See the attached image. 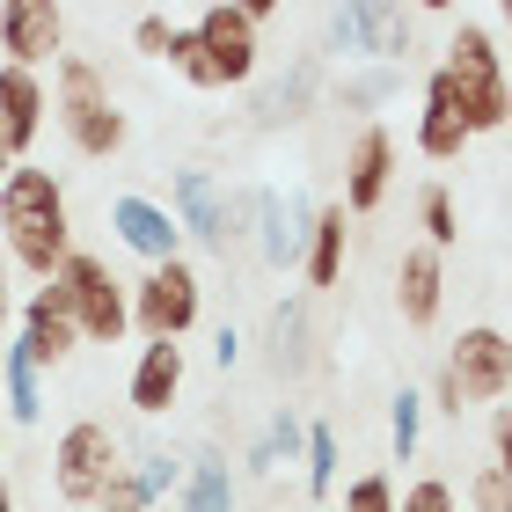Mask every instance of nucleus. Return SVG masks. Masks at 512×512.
I'll list each match as a JSON object with an SVG mask.
<instances>
[{
  "label": "nucleus",
  "instance_id": "f257e3e1",
  "mask_svg": "<svg viewBox=\"0 0 512 512\" xmlns=\"http://www.w3.org/2000/svg\"><path fill=\"white\" fill-rule=\"evenodd\" d=\"M66 249H74V213H66L59 176L15 161L8 183H0V256H8V271H30L44 286L66 264Z\"/></svg>",
  "mask_w": 512,
  "mask_h": 512
},
{
  "label": "nucleus",
  "instance_id": "f03ea898",
  "mask_svg": "<svg viewBox=\"0 0 512 512\" xmlns=\"http://www.w3.org/2000/svg\"><path fill=\"white\" fill-rule=\"evenodd\" d=\"M52 110H59V125H66V139H74V154H88V161H110L125 147V110H118V88H110V74L96 59H81V52H59V66H52Z\"/></svg>",
  "mask_w": 512,
  "mask_h": 512
},
{
  "label": "nucleus",
  "instance_id": "7ed1b4c3",
  "mask_svg": "<svg viewBox=\"0 0 512 512\" xmlns=\"http://www.w3.org/2000/svg\"><path fill=\"white\" fill-rule=\"evenodd\" d=\"M439 74L454 81V103H461V125H469V139L505 132L512 88H505V52H498L491 22H461L454 44H447V66H439Z\"/></svg>",
  "mask_w": 512,
  "mask_h": 512
},
{
  "label": "nucleus",
  "instance_id": "20e7f679",
  "mask_svg": "<svg viewBox=\"0 0 512 512\" xmlns=\"http://www.w3.org/2000/svg\"><path fill=\"white\" fill-rule=\"evenodd\" d=\"M52 278L66 286V308H74L81 344H118L132 330V293H125V278L110 271L96 249H66V264Z\"/></svg>",
  "mask_w": 512,
  "mask_h": 512
},
{
  "label": "nucleus",
  "instance_id": "39448f33",
  "mask_svg": "<svg viewBox=\"0 0 512 512\" xmlns=\"http://www.w3.org/2000/svg\"><path fill=\"white\" fill-rule=\"evenodd\" d=\"M278 8H264V0H213V8H198L191 15V37H198V52L205 66H213V81L220 88H242L256 74V59H264V22Z\"/></svg>",
  "mask_w": 512,
  "mask_h": 512
},
{
  "label": "nucleus",
  "instance_id": "423d86ee",
  "mask_svg": "<svg viewBox=\"0 0 512 512\" xmlns=\"http://www.w3.org/2000/svg\"><path fill=\"white\" fill-rule=\"evenodd\" d=\"M132 293V330L147 344H183L198 330V308H205V278L183 264V256H169V264H147V278Z\"/></svg>",
  "mask_w": 512,
  "mask_h": 512
},
{
  "label": "nucleus",
  "instance_id": "0eeeda50",
  "mask_svg": "<svg viewBox=\"0 0 512 512\" xmlns=\"http://www.w3.org/2000/svg\"><path fill=\"white\" fill-rule=\"evenodd\" d=\"M110 469H125V461H118V432H110L103 417H74V425L59 432V447H52V491H59V505H96Z\"/></svg>",
  "mask_w": 512,
  "mask_h": 512
},
{
  "label": "nucleus",
  "instance_id": "6e6552de",
  "mask_svg": "<svg viewBox=\"0 0 512 512\" xmlns=\"http://www.w3.org/2000/svg\"><path fill=\"white\" fill-rule=\"evenodd\" d=\"M410 37H417V15H410V8H388V0H352V8H330V44H337L344 59L403 66V59H410Z\"/></svg>",
  "mask_w": 512,
  "mask_h": 512
},
{
  "label": "nucleus",
  "instance_id": "1a4fd4ad",
  "mask_svg": "<svg viewBox=\"0 0 512 512\" xmlns=\"http://www.w3.org/2000/svg\"><path fill=\"white\" fill-rule=\"evenodd\" d=\"M439 374L461 388V410L505 403V388H512V337L498 330V322H476V330L454 337V352H447V366H439Z\"/></svg>",
  "mask_w": 512,
  "mask_h": 512
},
{
  "label": "nucleus",
  "instance_id": "9d476101",
  "mask_svg": "<svg viewBox=\"0 0 512 512\" xmlns=\"http://www.w3.org/2000/svg\"><path fill=\"white\" fill-rule=\"evenodd\" d=\"M8 344L37 366V374H44V366H66V359H74L81 330H74V308H66V286H59V278H44V286L22 300V315H15V337H8Z\"/></svg>",
  "mask_w": 512,
  "mask_h": 512
},
{
  "label": "nucleus",
  "instance_id": "9b49d317",
  "mask_svg": "<svg viewBox=\"0 0 512 512\" xmlns=\"http://www.w3.org/2000/svg\"><path fill=\"white\" fill-rule=\"evenodd\" d=\"M191 242H205L213 256H227L235 249V235H242V205L220 191L205 169H176V213H169Z\"/></svg>",
  "mask_w": 512,
  "mask_h": 512
},
{
  "label": "nucleus",
  "instance_id": "f8f14e48",
  "mask_svg": "<svg viewBox=\"0 0 512 512\" xmlns=\"http://www.w3.org/2000/svg\"><path fill=\"white\" fill-rule=\"evenodd\" d=\"M59 44H66V8L52 0H8L0 8V66H22V74H37L44 59L59 66Z\"/></svg>",
  "mask_w": 512,
  "mask_h": 512
},
{
  "label": "nucleus",
  "instance_id": "ddd939ff",
  "mask_svg": "<svg viewBox=\"0 0 512 512\" xmlns=\"http://www.w3.org/2000/svg\"><path fill=\"white\" fill-rule=\"evenodd\" d=\"M388 183H395V132L388 125H366L352 139V154H344V213H381V198H388Z\"/></svg>",
  "mask_w": 512,
  "mask_h": 512
},
{
  "label": "nucleus",
  "instance_id": "4468645a",
  "mask_svg": "<svg viewBox=\"0 0 512 512\" xmlns=\"http://www.w3.org/2000/svg\"><path fill=\"white\" fill-rule=\"evenodd\" d=\"M110 227H118V242L132 256H147V264H169V256H183V227L169 220V205H154V198H110Z\"/></svg>",
  "mask_w": 512,
  "mask_h": 512
},
{
  "label": "nucleus",
  "instance_id": "2eb2a0df",
  "mask_svg": "<svg viewBox=\"0 0 512 512\" xmlns=\"http://www.w3.org/2000/svg\"><path fill=\"white\" fill-rule=\"evenodd\" d=\"M439 300H447V256H432L425 242H410L403 264H395V308H403L410 330H432Z\"/></svg>",
  "mask_w": 512,
  "mask_h": 512
},
{
  "label": "nucleus",
  "instance_id": "dca6fc26",
  "mask_svg": "<svg viewBox=\"0 0 512 512\" xmlns=\"http://www.w3.org/2000/svg\"><path fill=\"white\" fill-rule=\"evenodd\" d=\"M44 110H52V96H44V74L0 66V139H8V154H15V161L37 147V132H44Z\"/></svg>",
  "mask_w": 512,
  "mask_h": 512
},
{
  "label": "nucleus",
  "instance_id": "f3484780",
  "mask_svg": "<svg viewBox=\"0 0 512 512\" xmlns=\"http://www.w3.org/2000/svg\"><path fill=\"white\" fill-rule=\"evenodd\" d=\"M417 154H425V161H461V154H469V125H461V103H454V81H447V74H425Z\"/></svg>",
  "mask_w": 512,
  "mask_h": 512
},
{
  "label": "nucleus",
  "instance_id": "a211bd4d",
  "mask_svg": "<svg viewBox=\"0 0 512 512\" xmlns=\"http://www.w3.org/2000/svg\"><path fill=\"white\" fill-rule=\"evenodd\" d=\"M132 410L139 417H169V403L183 395V344H139V366H132Z\"/></svg>",
  "mask_w": 512,
  "mask_h": 512
},
{
  "label": "nucleus",
  "instance_id": "6ab92c4d",
  "mask_svg": "<svg viewBox=\"0 0 512 512\" xmlns=\"http://www.w3.org/2000/svg\"><path fill=\"white\" fill-rule=\"evenodd\" d=\"M344 249H352V227H344V205H322L308 220V242H300V271H308L315 293H330L344 278Z\"/></svg>",
  "mask_w": 512,
  "mask_h": 512
},
{
  "label": "nucleus",
  "instance_id": "aec40b11",
  "mask_svg": "<svg viewBox=\"0 0 512 512\" xmlns=\"http://www.w3.org/2000/svg\"><path fill=\"white\" fill-rule=\"evenodd\" d=\"M256 249H264V264H300V242H308V220H300V205L293 198H278V191H256Z\"/></svg>",
  "mask_w": 512,
  "mask_h": 512
},
{
  "label": "nucleus",
  "instance_id": "412c9836",
  "mask_svg": "<svg viewBox=\"0 0 512 512\" xmlns=\"http://www.w3.org/2000/svg\"><path fill=\"white\" fill-rule=\"evenodd\" d=\"M176 491H183V512H235V469L220 454H205V461L183 469Z\"/></svg>",
  "mask_w": 512,
  "mask_h": 512
},
{
  "label": "nucleus",
  "instance_id": "4be33fe9",
  "mask_svg": "<svg viewBox=\"0 0 512 512\" xmlns=\"http://www.w3.org/2000/svg\"><path fill=\"white\" fill-rule=\"evenodd\" d=\"M300 439H308V425H300L293 410H271L264 432H256V447H249V469L271 476V469H286V461H300Z\"/></svg>",
  "mask_w": 512,
  "mask_h": 512
},
{
  "label": "nucleus",
  "instance_id": "5701e85b",
  "mask_svg": "<svg viewBox=\"0 0 512 512\" xmlns=\"http://www.w3.org/2000/svg\"><path fill=\"white\" fill-rule=\"evenodd\" d=\"M417 227H425V249L432 256H447L461 242V205H454L447 183H425V191H417Z\"/></svg>",
  "mask_w": 512,
  "mask_h": 512
},
{
  "label": "nucleus",
  "instance_id": "b1692460",
  "mask_svg": "<svg viewBox=\"0 0 512 512\" xmlns=\"http://www.w3.org/2000/svg\"><path fill=\"white\" fill-rule=\"evenodd\" d=\"M0 381H8V417H15V425H37V417H44V388H37V366L22 359L15 344L0 352Z\"/></svg>",
  "mask_w": 512,
  "mask_h": 512
},
{
  "label": "nucleus",
  "instance_id": "393cba45",
  "mask_svg": "<svg viewBox=\"0 0 512 512\" xmlns=\"http://www.w3.org/2000/svg\"><path fill=\"white\" fill-rule=\"evenodd\" d=\"M417 439H425V395L403 388L388 403V447H395V461H417Z\"/></svg>",
  "mask_w": 512,
  "mask_h": 512
},
{
  "label": "nucleus",
  "instance_id": "a878e982",
  "mask_svg": "<svg viewBox=\"0 0 512 512\" xmlns=\"http://www.w3.org/2000/svg\"><path fill=\"white\" fill-rule=\"evenodd\" d=\"M315 96V66H293L278 88H264V103H256V118L264 125H286V118H300V103Z\"/></svg>",
  "mask_w": 512,
  "mask_h": 512
},
{
  "label": "nucleus",
  "instance_id": "bb28decb",
  "mask_svg": "<svg viewBox=\"0 0 512 512\" xmlns=\"http://www.w3.org/2000/svg\"><path fill=\"white\" fill-rule=\"evenodd\" d=\"M271 337H278V374H300L308 366V308H278L271 315Z\"/></svg>",
  "mask_w": 512,
  "mask_h": 512
},
{
  "label": "nucleus",
  "instance_id": "cd10ccee",
  "mask_svg": "<svg viewBox=\"0 0 512 512\" xmlns=\"http://www.w3.org/2000/svg\"><path fill=\"white\" fill-rule=\"evenodd\" d=\"M300 454H308V491L330 498V491H337V432H330V425H308Z\"/></svg>",
  "mask_w": 512,
  "mask_h": 512
},
{
  "label": "nucleus",
  "instance_id": "c85d7f7f",
  "mask_svg": "<svg viewBox=\"0 0 512 512\" xmlns=\"http://www.w3.org/2000/svg\"><path fill=\"white\" fill-rule=\"evenodd\" d=\"M469 512H512V461H483L469 476Z\"/></svg>",
  "mask_w": 512,
  "mask_h": 512
},
{
  "label": "nucleus",
  "instance_id": "c756f323",
  "mask_svg": "<svg viewBox=\"0 0 512 512\" xmlns=\"http://www.w3.org/2000/svg\"><path fill=\"white\" fill-rule=\"evenodd\" d=\"M395 512H461V498H454L447 476H417V483L395 491Z\"/></svg>",
  "mask_w": 512,
  "mask_h": 512
},
{
  "label": "nucleus",
  "instance_id": "7c9ffc66",
  "mask_svg": "<svg viewBox=\"0 0 512 512\" xmlns=\"http://www.w3.org/2000/svg\"><path fill=\"white\" fill-rule=\"evenodd\" d=\"M176 30H183V22H169L161 8H147V15H132V52H139V59H169V44H176Z\"/></svg>",
  "mask_w": 512,
  "mask_h": 512
},
{
  "label": "nucleus",
  "instance_id": "2f4dec72",
  "mask_svg": "<svg viewBox=\"0 0 512 512\" xmlns=\"http://www.w3.org/2000/svg\"><path fill=\"white\" fill-rule=\"evenodd\" d=\"M344 512H395V483L381 469L352 476V483H344Z\"/></svg>",
  "mask_w": 512,
  "mask_h": 512
},
{
  "label": "nucleus",
  "instance_id": "473e14b6",
  "mask_svg": "<svg viewBox=\"0 0 512 512\" xmlns=\"http://www.w3.org/2000/svg\"><path fill=\"white\" fill-rule=\"evenodd\" d=\"M132 483H139V498L154 505V498H169L176 483H183V469H176L169 454H139V469H132Z\"/></svg>",
  "mask_w": 512,
  "mask_h": 512
},
{
  "label": "nucleus",
  "instance_id": "72a5a7b5",
  "mask_svg": "<svg viewBox=\"0 0 512 512\" xmlns=\"http://www.w3.org/2000/svg\"><path fill=\"white\" fill-rule=\"evenodd\" d=\"M395 88H403V66H381V74H359V81H344V103H388Z\"/></svg>",
  "mask_w": 512,
  "mask_h": 512
},
{
  "label": "nucleus",
  "instance_id": "f704fd0d",
  "mask_svg": "<svg viewBox=\"0 0 512 512\" xmlns=\"http://www.w3.org/2000/svg\"><path fill=\"white\" fill-rule=\"evenodd\" d=\"M96 512H147V498H139L132 469H110V483L96 491Z\"/></svg>",
  "mask_w": 512,
  "mask_h": 512
},
{
  "label": "nucleus",
  "instance_id": "c9c22d12",
  "mask_svg": "<svg viewBox=\"0 0 512 512\" xmlns=\"http://www.w3.org/2000/svg\"><path fill=\"white\" fill-rule=\"evenodd\" d=\"M8 330H15V271L0 256V352H8Z\"/></svg>",
  "mask_w": 512,
  "mask_h": 512
},
{
  "label": "nucleus",
  "instance_id": "e433bc0d",
  "mask_svg": "<svg viewBox=\"0 0 512 512\" xmlns=\"http://www.w3.org/2000/svg\"><path fill=\"white\" fill-rule=\"evenodd\" d=\"M491 461H512V417H505V403H491Z\"/></svg>",
  "mask_w": 512,
  "mask_h": 512
},
{
  "label": "nucleus",
  "instance_id": "4c0bfd02",
  "mask_svg": "<svg viewBox=\"0 0 512 512\" xmlns=\"http://www.w3.org/2000/svg\"><path fill=\"white\" fill-rule=\"evenodd\" d=\"M425 410H447V417H461V388H454L447 374H439V381H432V403H425Z\"/></svg>",
  "mask_w": 512,
  "mask_h": 512
},
{
  "label": "nucleus",
  "instance_id": "58836bf2",
  "mask_svg": "<svg viewBox=\"0 0 512 512\" xmlns=\"http://www.w3.org/2000/svg\"><path fill=\"white\" fill-rule=\"evenodd\" d=\"M213 359H220V366H235V359H242V337H235V330H220V337H213Z\"/></svg>",
  "mask_w": 512,
  "mask_h": 512
},
{
  "label": "nucleus",
  "instance_id": "ea45409f",
  "mask_svg": "<svg viewBox=\"0 0 512 512\" xmlns=\"http://www.w3.org/2000/svg\"><path fill=\"white\" fill-rule=\"evenodd\" d=\"M0 512H22V505H15V483H8V476H0Z\"/></svg>",
  "mask_w": 512,
  "mask_h": 512
},
{
  "label": "nucleus",
  "instance_id": "a19ab883",
  "mask_svg": "<svg viewBox=\"0 0 512 512\" xmlns=\"http://www.w3.org/2000/svg\"><path fill=\"white\" fill-rule=\"evenodd\" d=\"M8 169H15V154H8V139H0V183H8Z\"/></svg>",
  "mask_w": 512,
  "mask_h": 512
},
{
  "label": "nucleus",
  "instance_id": "79ce46f5",
  "mask_svg": "<svg viewBox=\"0 0 512 512\" xmlns=\"http://www.w3.org/2000/svg\"><path fill=\"white\" fill-rule=\"evenodd\" d=\"M0 454H8V417H0Z\"/></svg>",
  "mask_w": 512,
  "mask_h": 512
},
{
  "label": "nucleus",
  "instance_id": "37998d69",
  "mask_svg": "<svg viewBox=\"0 0 512 512\" xmlns=\"http://www.w3.org/2000/svg\"><path fill=\"white\" fill-rule=\"evenodd\" d=\"M308 512H322V505H308Z\"/></svg>",
  "mask_w": 512,
  "mask_h": 512
}]
</instances>
